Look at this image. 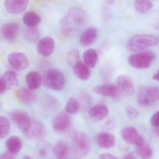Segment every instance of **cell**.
<instances>
[{"label": "cell", "mask_w": 159, "mask_h": 159, "mask_svg": "<svg viewBox=\"0 0 159 159\" xmlns=\"http://www.w3.org/2000/svg\"><path fill=\"white\" fill-rule=\"evenodd\" d=\"M158 39L152 34H139L134 35L130 38L126 43V47L130 51H142L150 47L156 45Z\"/></svg>", "instance_id": "cell-1"}, {"label": "cell", "mask_w": 159, "mask_h": 159, "mask_svg": "<svg viewBox=\"0 0 159 159\" xmlns=\"http://www.w3.org/2000/svg\"><path fill=\"white\" fill-rule=\"evenodd\" d=\"M44 85L48 89L56 91L63 89L65 84L64 74L58 69L48 70L43 77Z\"/></svg>", "instance_id": "cell-2"}, {"label": "cell", "mask_w": 159, "mask_h": 159, "mask_svg": "<svg viewBox=\"0 0 159 159\" xmlns=\"http://www.w3.org/2000/svg\"><path fill=\"white\" fill-rule=\"evenodd\" d=\"M159 100V86H142L138 89L137 101L142 107H147Z\"/></svg>", "instance_id": "cell-3"}, {"label": "cell", "mask_w": 159, "mask_h": 159, "mask_svg": "<svg viewBox=\"0 0 159 159\" xmlns=\"http://www.w3.org/2000/svg\"><path fill=\"white\" fill-rule=\"evenodd\" d=\"M156 54L153 51H145L130 55L128 58L129 64L138 69H147L156 59Z\"/></svg>", "instance_id": "cell-4"}, {"label": "cell", "mask_w": 159, "mask_h": 159, "mask_svg": "<svg viewBox=\"0 0 159 159\" xmlns=\"http://www.w3.org/2000/svg\"><path fill=\"white\" fill-rule=\"evenodd\" d=\"M72 146L75 155L79 157H84L88 155L90 151V140L84 133H76L73 137Z\"/></svg>", "instance_id": "cell-5"}, {"label": "cell", "mask_w": 159, "mask_h": 159, "mask_svg": "<svg viewBox=\"0 0 159 159\" xmlns=\"http://www.w3.org/2000/svg\"><path fill=\"white\" fill-rule=\"evenodd\" d=\"M10 118L22 133L28 129L32 120L27 112L20 109L13 111L10 114Z\"/></svg>", "instance_id": "cell-6"}, {"label": "cell", "mask_w": 159, "mask_h": 159, "mask_svg": "<svg viewBox=\"0 0 159 159\" xmlns=\"http://www.w3.org/2000/svg\"><path fill=\"white\" fill-rule=\"evenodd\" d=\"M9 65L17 71H23L30 65L29 59L26 55L20 52L10 53L7 57Z\"/></svg>", "instance_id": "cell-7"}, {"label": "cell", "mask_w": 159, "mask_h": 159, "mask_svg": "<svg viewBox=\"0 0 159 159\" xmlns=\"http://www.w3.org/2000/svg\"><path fill=\"white\" fill-rule=\"evenodd\" d=\"M23 133L24 136L29 140H37L44 136L45 129L40 121L32 119L29 128Z\"/></svg>", "instance_id": "cell-8"}, {"label": "cell", "mask_w": 159, "mask_h": 159, "mask_svg": "<svg viewBox=\"0 0 159 159\" xmlns=\"http://www.w3.org/2000/svg\"><path fill=\"white\" fill-rule=\"evenodd\" d=\"M121 136L125 142L131 144L135 145L136 146L145 143L144 138L133 127H126L123 129L121 130Z\"/></svg>", "instance_id": "cell-9"}, {"label": "cell", "mask_w": 159, "mask_h": 159, "mask_svg": "<svg viewBox=\"0 0 159 159\" xmlns=\"http://www.w3.org/2000/svg\"><path fill=\"white\" fill-rule=\"evenodd\" d=\"M92 91L96 94L111 97L115 99L119 98L121 93L116 85L112 84L98 85L93 89Z\"/></svg>", "instance_id": "cell-10"}, {"label": "cell", "mask_w": 159, "mask_h": 159, "mask_svg": "<svg viewBox=\"0 0 159 159\" xmlns=\"http://www.w3.org/2000/svg\"><path fill=\"white\" fill-rule=\"evenodd\" d=\"M71 123V118L69 114L66 111L61 112L54 118L53 128L57 132H64L69 129Z\"/></svg>", "instance_id": "cell-11"}, {"label": "cell", "mask_w": 159, "mask_h": 159, "mask_svg": "<svg viewBox=\"0 0 159 159\" xmlns=\"http://www.w3.org/2000/svg\"><path fill=\"white\" fill-rule=\"evenodd\" d=\"M117 87L121 93L128 96L133 95L134 92L133 81L130 76L127 75H120L116 80Z\"/></svg>", "instance_id": "cell-12"}, {"label": "cell", "mask_w": 159, "mask_h": 159, "mask_svg": "<svg viewBox=\"0 0 159 159\" xmlns=\"http://www.w3.org/2000/svg\"><path fill=\"white\" fill-rule=\"evenodd\" d=\"M55 48V41L53 38L49 36L44 37L37 44V52L43 57L50 56L54 52Z\"/></svg>", "instance_id": "cell-13"}, {"label": "cell", "mask_w": 159, "mask_h": 159, "mask_svg": "<svg viewBox=\"0 0 159 159\" xmlns=\"http://www.w3.org/2000/svg\"><path fill=\"white\" fill-rule=\"evenodd\" d=\"M29 2V0H6L5 6L10 14H19L26 10Z\"/></svg>", "instance_id": "cell-14"}, {"label": "cell", "mask_w": 159, "mask_h": 159, "mask_svg": "<svg viewBox=\"0 0 159 159\" xmlns=\"http://www.w3.org/2000/svg\"><path fill=\"white\" fill-rule=\"evenodd\" d=\"M20 26L16 22H7L2 25L1 33L2 36L7 41H11L16 39L18 34Z\"/></svg>", "instance_id": "cell-15"}, {"label": "cell", "mask_w": 159, "mask_h": 159, "mask_svg": "<svg viewBox=\"0 0 159 159\" xmlns=\"http://www.w3.org/2000/svg\"><path fill=\"white\" fill-rule=\"evenodd\" d=\"M98 31L94 27H90L85 30L80 34V42L82 45L88 47L92 45L96 41Z\"/></svg>", "instance_id": "cell-16"}, {"label": "cell", "mask_w": 159, "mask_h": 159, "mask_svg": "<svg viewBox=\"0 0 159 159\" xmlns=\"http://www.w3.org/2000/svg\"><path fill=\"white\" fill-rule=\"evenodd\" d=\"M25 79L28 89L31 91L40 88L43 83V77L39 72L35 71L28 73Z\"/></svg>", "instance_id": "cell-17"}, {"label": "cell", "mask_w": 159, "mask_h": 159, "mask_svg": "<svg viewBox=\"0 0 159 159\" xmlns=\"http://www.w3.org/2000/svg\"><path fill=\"white\" fill-rule=\"evenodd\" d=\"M89 114L93 119L100 121L104 119L108 116L109 110L104 105H96L89 109Z\"/></svg>", "instance_id": "cell-18"}, {"label": "cell", "mask_w": 159, "mask_h": 159, "mask_svg": "<svg viewBox=\"0 0 159 159\" xmlns=\"http://www.w3.org/2000/svg\"><path fill=\"white\" fill-rule=\"evenodd\" d=\"M73 71L75 76L82 80H88L90 76V69L80 61L73 66Z\"/></svg>", "instance_id": "cell-19"}, {"label": "cell", "mask_w": 159, "mask_h": 159, "mask_svg": "<svg viewBox=\"0 0 159 159\" xmlns=\"http://www.w3.org/2000/svg\"><path fill=\"white\" fill-rule=\"evenodd\" d=\"M98 144L102 148H111L116 144V137L113 134L107 133H100L96 136Z\"/></svg>", "instance_id": "cell-20"}, {"label": "cell", "mask_w": 159, "mask_h": 159, "mask_svg": "<svg viewBox=\"0 0 159 159\" xmlns=\"http://www.w3.org/2000/svg\"><path fill=\"white\" fill-rule=\"evenodd\" d=\"M16 95L18 100L25 104L33 103L36 99L35 94L28 88H20L17 91Z\"/></svg>", "instance_id": "cell-21"}, {"label": "cell", "mask_w": 159, "mask_h": 159, "mask_svg": "<svg viewBox=\"0 0 159 159\" xmlns=\"http://www.w3.org/2000/svg\"><path fill=\"white\" fill-rule=\"evenodd\" d=\"M69 145L65 141H59L54 147V154L57 159H69Z\"/></svg>", "instance_id": "cell-22"}, {"label": "cell", "mask_w": 159, "mask_h": 159, "mask_svg": "<svg viewBox=\"0 0 159 159\" xmlns=\"http://www.w3.org/2000/svg\"><path fill=\"white\" fill-rule=\"evenodd\" d=\"M84 62L90 68H94L98 60V56L95 49L90 48L86 50L83 54Z\"/></svg>", "instance_id": "cell-23"}, {"label": "cell", "mask_w": 159, "mask_h": 159, "mask_svg": "<svg viewBox=\"0 0 159 159\" xmlns=\"http://www.w3.org/2000/svg\"><path fill=\"white\" fill-rule=\"evenodd\" d=\"M23 21L27 27H36L41 21V17L35 12L30 11L24 14Z\"/></svg>", "instance_id": "cell-24"}, {"label": "cell", "mask_w": 159, "mask_h": 159, "mask_svg": "<svg viewBox=\"0 0 159 159\" xmlns=\"http://www.w3.org/2000/svg\"><path fill=\"white\" fill-rule=\"evenodd\" d=\"M6 146L8 152L13 154H16L21 149L22 143L17 136H11L7 139Z\"/></svg>", "instance_id": "cell-25"}, {"label": "cell", "mask_w": 159, "mask_h": 159, "mask_svg": "<svg viewBox=\"0 0 159 159\" xmlns=\"http://www.w3.org/2000/svg\"><path fill=\"white\" fill-rule=\"evenodd\" d=\"M2 77L6 83L7 87L14 88L17 87L19 84L17 75L14 71L8 70L5 72Z\"/></svg>", "instance_id": "cell-26"}, {"label": "cell", "mask_w": 159, "mask_h": 159, "mask_svg": "<svg viewBox=\"0 0 159 159\" xmlns=\"http://www.w3.org/2000/svg\"><path fill=\"white\" fill-rule=\"evenodd\" d=\"M23 35L29 42L35 43L39 39L40 32L36 27H28L23 31Z\"/></svg>", "instance_id": "cell-27"}, {"label": "cell", "mask_w": 159, "mask_h": 159, "mask_svg": "<svg viewBox=\"0 0 159 159\" xmlns=\"http://www.w3.org/2000/svg\"><path fill=\"white\" fill-rule=\"evenodd\" d=\"M134 4L136 10L142 14L149 12L153 7V4L149 0H134Z\"/></svg>", "instance_id": "cell-28"}, {"label": "cell", "mask_w": 159, "mask_h": 159, "mask_svg": "<svg viewBox=\"0 0 159 159\" xmlns=\"http://www.w3.org/2000/svg\"><path fill=\"white\" fill-rule=\"evenodd\" d=\"M10 129V121L8 119L3 116H0V139L6 137Z\"/></svg>", "instance_id": "cell-29"}, {"label": "cell", "mask_w": 159, "mask_h": 159, "mask_svg": "<svg viewBox=\"0 0 159 159\" xmlns=\"http://www.w3.org/2000/svg\"><path fill=\"white\" fill-rule=\"evenodd\" d=\"M136 150L140 157L143 159L150 158L153 154L151 148L149 146L145 144V143L142 145L136 146Z\"/></svg>", "instance_id": "cell-30"}, {"label": "cell", "mask_w": 159, "mask_h": 159, "mask_svg": "<svg viewBox=\"0 0 159 159\" xmlns=\"http://www.w3.org/2000/svg\"><path fill=\"white\" fill-rule=\"evenodd\" d=\"M80 109V104L75 98H70L68 100L66 107L65 111L69 114H74L77 113Z\"/></svg>", "instance_id": "cell-31"}, {"label": "cell", "mask_w": 159, "mask_h": 159, "mask_svg": "<svg viewBox=\"0 0 159 159\" xmlns=\"http://www.w3.org/2000/svg\"><path fill=\"white\" fill-rule=\"evenodd\" d=\"M80 57V56L78 50H72L68 53L67 56V61L68 64L73 66L75 63L79 61Z\"/></svg>", "instance_id": "cell-32"}, {"label": "cell", "mask_w": 159, "mask_h": 159, "mask_svg": "<svg viewBox=\"0 0 159 159\" xmlns=\"http://www.w3.org/2000/svg\"><path fill=\"white\" fill-rule=\"evenodd\" d=\"M49 147L47 144L44 143H41L38 146V154L39 156L42 157H46Z\"/></svg>", "instance_id": "cell-33"}, {"label": "cell", "mask_w": 159, "mask_h": 159, "mask_svg": "<svg viewBox=\"0 0 159 159\" xmlns=\"http://www.w3.org/2000/svg\"><path fill=\"white\" fill-rule=\"evenodd\" d=\"M126 112L128 116L131 119L136 118L138 116V112L132 107H127L126 108Z\"/></svg>", "instance_id": "cell-34"}, {"label": "cell", "mask_w": 159, "mask_h": 159, "mask_svg": "<svg viewBox=\"0 0 159 159\" xmlns=\"http://www.w3.org/2000/svg\"><path fill=\"white\" fill-rule=\"evenodd\" d=\"M151 123L152 126L155 127L159 126V111L156 112L151 119Z\"/></svg>", "instance_id": "cell-35"}, {"label": "cell", "mask_w": 159, "mask_h": 159, "mask_svg": "<svg viewBox=\"0 0 159 159\" xmlns=\"http://www.w3.org/2000/svg\"><path fill=\"white\" fill-rule=\"evenodd\" d=\"M7 87L6 83L3 77H0V94L5 92Z\"/></svg>", "instance_id": "cell-36"}, {"label": "cell", "mask_w": 159, "mask_h": 159, "mask_svg": "<svg viewBox=\"0 0 159 159\" xmlns=\"http://www.w3.org/2000/svg\"><path fill=\"white\" fill-rule=\"evenodd\" d=\"M0 159H15L14 154L9 152H5L0 156Z\"/></svg>", "instance_id": "cell-37"}, {"label": "cell", "mask_w": 159, "mask_h": 159, "mask_svg": "<svg viewBox=\"0 0 159 159\" xmlns=\"http://www.w3.org/2000/svg\"><path fill=\"white\" fill-rule=\"evenodd\" d=\"M100 159H119L116 156L110 154H103L100 156Z\"/></svg>", "instance_id": "cell-38"}, {"label": "cell", "mask_w": 159, "mask_h": 159, "mask_svg": "<svg viewBox=\"0 0 159 159\" xmlns=\"http://www.w3.org/2000/svg\"><path fill=\"white\" fill-rule=\"evenodd\" d=\"M123 159H136L135 156L132 153L128 154L124 157Z\"/></svg>", "instance_id": "cell-39"}, {"label": "cell", "mask_w": 159, "mask_h": 159, "mask_svg": "<svg viewBox=\"0 0 159 159\" xmlns=\"http://www.w3.org/2000/svg\"><path fill=\"white\" fill-rule=\"evenodd\" d=\"M153 79L154 80H157V81H159V70L157 72L153 75Z\"/></svg>", "instance_id": "cell-40"}, {"label": "cell", "mask_w": 159, "mask_h": 159, "mask_svg": "<svg viewBox=\"0 0 159 159\" xmlns=\"http://www.w3.org/2000/svg\"><path fill=\"white\" fill-rule=\"evenodd\" d=\"M155 28L156 30H159V19L157 20L155 24Z\"/></svg>", "instance_id": "cell-41"}, {"label": "cell", "mask_w": 159, "mask_h": 159, "mask_svg": "<svg viewBox=\"0 0 159 159\" xmlns=\"http://www.w3.org/2000/svg\"><path fill=\"white\" fill-rule=\"evenodd\" d=\"M23 159H33L30 157H29V156H25V157H23Z\"/></svg>", "instance_id": "cell-42"}, {"label": "cell", "mask_w": 159, "mask_h": 159, "mask_svg": "<svg viewBox=\"0 0 159 159\" xmlns=\"http://www.w3.org/2000/svg\"><path fill=\"white\" fill-rule=\"evenodd\" d=\"M158 134H159V132H158Z\"/></svg>", "instance_id": "cell-43"}]
</instances>
